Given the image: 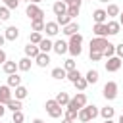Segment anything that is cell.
I'll return each instance as SVG.
<instances>
[{"instance_id":"1","label":"cell","mask_w":123,"mask_h":123,"mask_svg":"<svg viewBox=\"0 0 123 123\" xmlns=\"http://www.w3.org/2000/svg\"><path fill=\"white\" fill-rule=\"evenodd\" d=\"M98 113H100V110H98L94 104H86V106H83V108L79 110L77 119H79L81 123H88V121H92L94 117H98Z\"/></svg>"},{"instance_id":"2","label":"cell","mask_w":123,"mask_h":123,"mask_svg":"<svg viewBox=\"0 0 123 123\" xmlns=\"http://www.w3.org/2000/svg\"><path fill=\"white\" fill-rule=\"evenodd\" d=\"M81 44H83V35L81 33L71 35L69 40H67V52L71 56H81V52H83V46Z\"/></svg>"},{"instance_id":"3","label":"cell","mask_w":123,"mask_h":123,"mask_svg":"<svg viewBox=\"0 0 123 123\" xmlns=\"http://www.w3.org/2000/svg\"><path fill=\"white\" fill-rule=\"evenodd\" d=\"M117 92H119V86H117L115 81H108V83L104 85V88H102V96H104L108 102L115 100V98H117Z\"/></svg>"},{"instance_id":"4","label":"cell","mask_w":123,"mask_h":123,"mask_svg":"<svg viewBox=\"0 0 123 123\" xmlns=\"http://www.w3.org/2000/svg\"><path fill=\"white\" fill-rule=\"evenodd\" d=\"M44 110H46V113H48L52 119H58V117H62V113H63V108H62L56 100H46Z\"/></svg>"},{"instance_id":"5","label":"cell","mask_w":123,"mask_h":123,"mask_svg":"<svg viewBox=\"0 0 123 123\" xmlns=\"http://www.w3.org/2000/svg\"><path fill=\"white\" fill-rule=\"evenodd\" d=\"M86 104H88L86 94H85V92H77V94L69 100V104H67L65 108H71V110H77V111H79V110H81L83 106H86Z\"/></svg>"},{"instance_id":"6","label":"cell","mask_w":123,"mask_h":123,"mask_svg":"<svg viewBox=\"0 0 123 123\" xmlns=\"http://www.w3.org/2000/svg\"><path fill=\"white\" fill-rule=\"evenodd\" d=\"M25 13H27L29 19H44V12H42V8H40L38 4H33V2H29Z\"/></svg>"},{"instance_id":"7","label":"cell","mask_w":123,"mask_h":123,"mask_svg":"<svg viewBox=\"0 0 123 123\" xmlns=\"http://www.w3.org/2000/svg\"><path fill=\"white\" fill-rule=\"evenodd\" d=\"M108 37H94L90 40V50H98V52H104V48L108 46Z\"/></svg>"},{"instance_id":"8","label":"cell","mask_w":123,"mask_h":123,"mask_svg":"<svg viewBox=\"0 0 123 123\" xmlns=\"http://www.w3.org/2000/svg\"><path fill=\"white\" fill-rule=\"evenodd\" d=\"M121 63H123V60H121V58L111 56V58H108V62H106V71L115 73V71H119V69H121Z\"/></svg>"},{"instance_id":"9","label":"cell","mask_w":123,"mask_h":123,"mask_svg":"<svg viewBox=\"0 0 123 123\" xmlns=\"http://www.w3.org/2000/svg\"><path fill=\"white\" fill-rule=\"evenodd\" d=\"M44 31H46V37H56L60 33V25L56 21H44Z\"/></svg>"},{"instance_id":"10","label":"cell","mask_w":123,"mask_h":123,"mask_svg":"<svg viewBox=\"0 0 123 123\" xmlns=\"http://www.w3.org/2000/svg\"><path fill=\"white\" fill-rule=\"evenodd\" d=\"M23 50H25V56H27V58H31V60H35V58L40 54V50H38V44H33V42H27Z\"/></svg>"},{"instance_id":"11","label":"cell","mask_w":123,"mask_h":123,"mask_svg":"<svg viewBox=\"0 0 123 123\" xmlns=\"http://www.w3.org/2000/svg\"><path fill=\"white\" fill-rule=\"evenodd\" d=\"M10 98H13V92H12V88L8 86V85H2L0 86V104H8V100Z\"/></svg>"},{"instance_id":"12","label":"cell","mask_w":123,"mask_h":123,"mask_svg":"<svg viewBox=\"0 0 123 123\" xmlns=\"http://www.w3.org/2000/svg\"><path fill=\"white\" fill-rule=\"evenodd\" d=\"M4 37H6V40L13 42V40H17V38H19V29H17L15 25H10V27L4 31Z\"/></svg>"},{"instance_id":"13","label":"cell","mask_w":123,"mask_h":123,"mask_svg":"<svg viewBox=\"0 0 123 123\" xmlns=\"http://www.w3.org/2000/svg\"><path fill=\"white\" fill-rule=\"evenodd\" d=\"M62 33H63L65 37H71V35L79 33V23H77V21H69L65 27H62Z\"/></svg>"},{"instance_id":"14","label":"cell","mask_w":123,"mask_h":123,"mask_svg":"<svg viewBox=\"0 0 123 123\" xmlns=\"http://www.w3.org/2000/svg\"><path fill=\"white\" fill-rule=\"evenodd\" d=\"M92 19H94V23H106V21H108V13H106V10H102V8L94 10V12H92Z\"/></svg>"},{"instance_id":"15","label":"cell","mask_w":123,"mask_h":123,"mask_svg":"<svg viewBox=\"0 0 123 123\" xmlns=\"http://www.w3.org/2000/svg\"><path fill=\"white\" fill-rule=\"evenodd\" d=\"M106 27H108V37H113V35H117V33H119V29H121L119 21H115V19H110V21H106Z\"/></svg>"},{"instance_id":"16","label":"cell","mask_w":123,"mask_h":123,"mask_svg":"<svg viewBox=\"0 0 123 123\" xmlns=\"http://www.w3.org/2000/svg\"><path fill=\"white\" fill-rule=\"evenodd\" d=\"M35 63H37L38 67H48V65H50V56H48L46 52H40V54L35 58Z\"/></svg>"},{"instance_id":"17","label":"cell","mask_w":123,"mask_h":123,"mask_svg":"<svg viewBox=\"0 0 123 123\" xmlns=\"http://www.w3.org/2000/svg\"><path fill=\"white\" fill-rule=\"evenodd\" d=\"M2 71H4L6 75L17 73V62H10V60H6V62L2 63Z\"/></svg>"},{"instance_id":"18","label":"cell","mask_w":123,"mask_h":123,"mask_svg":"<svg viewBox=\"0 0 123 123\" xmlns=\"http://www.w3.org/2000/svg\"><path fill=\"white\" fill-rule=\"evenodd\" d=\"M52 12H54V15H62V13L67 12V4L62 2V0H58V2L52 4Z\"/></svg>"},{"instance_id":"19","label":"cell","mask_w":123,"mask_h":123,"mask_svg":"<svg viewBox=\"0 0 123 123\" xmlns=\"http://www.w3.org/2000/svg\"><path fill=\"white\" fill-rule=\"evenodd\" d=\"M92 33H94V37H108V27H106V23H94Z\"/></svg>"},{"instance_id":"20","label":"cell","mask_w":123,"mask_h":123,"mask_svg":"<svg viewBox=\"0 0 123 123\" xmlns=\"http://www.w3.org/2000/svg\"><path fill=\"white\" fill-rule=\"evenodd\" d=\"M31 65H33V62H31V58H27V56H23L21 60H17V71H29Z\"/></svg>"},{"instance_id":"21","label":"cell","mask_w":123,"mask_h":123,"mask_svg":"<svg viewBox=\"0 0 123 123\" xmlns=\"http://www.w3.org/2000/svg\"><path fill=\"white\" fill-rule=\"evenodd\" d=\"M52 50H54L56 54H60V56H62V54H65V52H67V42L60 38V40H56V42H54Z\"/></svg>"},{"instance_id":"22","label":"cell","mask_w":123,"mask_h":123,"mask_svg":"<svg viewBox=\"0 0 123 123\" xmlns=\"http://www.w3.org/2000/svg\"><path fill=\"white\" fill-rule=\"evenodd\" d=\"M85 79H86V83H88V85H96V83H98V79H100V73H98L96 69H88V71H86V75H85Z\"/></svg>"},{"instance_id":"23","label":"cell","mask_w":123,"mask_h":123,"mask_svg":"<svg viewBox=\"0 0 123 123\" xmlns=\"http://www.w3.org/2000/svg\"><path fill=\"white\" fill-rule=\"evenodd\" d=\"M54 100H56V102H58V104H60L62 108H65V106L69 104V100H71V96H69L67 92H63V90H62V92H58V96H56Z\"/></svg>"},{"instance_id":"24","label":"cell","mask_w":123,"mask_h":123,"mask_svg":"<svg viewBox=\"0 0 123 123\" xmlns=\"http://www.w3.org/2000/svg\"><path fill=\"white\" fill-rule=\"evenodd\" d=\"M100 117H104V119H113V115H115V110L111 108V106H106V108H100V113H98Z\"/></svg>"},{"instance_id":"25","label":"cell","mask_w":123,"mask_h":123,"mask_svg":"<svg viewBox=\"0 0 123 123\" xmlns=\"http://www.w3.org/2000/svg\"><path fill=\"white\" fill-rule=\"evenodd\" d=\"M52 46H54V42H52L50 38H42V40L38 42V50H40V52H46V54L52 50Z\"/></svg>"},{"instance_id":"26","label":"cell","mask_w":123,"mask_h":123,"mask_svg":"<svg viewBox=\"0 0 123 123\" xmlns=\"http://www.w3.org/2000/svg\"><path fill=\"white\" fill-rule=\"evenodd\" d=\"M19 85H21V77H19L17 73L8 75V86H10V88H15V86H19Z\"/></svg>"},{"instance_id":"27","label":"cell","mask_w":123,"mask_h":123,"mask_svg":"<svg viewBox=\"0 0 123 123\" xmlns=\"http://www.w3.org/2000/svg\"><path fill=\"white\" fill-rule=\"evenodd\" d=\"M65 75H67V71H65L63 67H54V69H52V79H56V81L65 79Z\"/></svg>"},{"instance_id":"28","label":"cell","mask_w":123,"mask_h":123,"mask_svg":"<svg viewBox=\"0 0 123 123\" xmlns=\"http://www.w3.org/2000/svg\"><path fill=\"white\" fill-rule=\"evenodd\" d=\"M6 106H8V110H12V111H17V110H21V108H23L21 100H17V98H10Z\"/></svg>"},{"instance_id":"29","label":"cell","mask_w":123,"mask_h":123,"mask_svg":"<svg viewBox=\"0 0 123 123\" xmlns=\"http://www.w3.org/2000/svg\"><path fill=\"white\" fill-rule=\"evenodd\" d=\"M119 6L117 4H108V8H106V13H108V17H117L119 15Z\"/></svg>"},{"instance_id":"30","label":"cell","mask_w":123,"mask_h":123,"mask_svg":"<svg viewBox=\"0 0 123 123\" xmlns=\"http://www.w3.org/2000/svg\"><path fill=\"white\" fill-rule=\"evenodd\" d=\"M31 29L37 33H42L44 31V19H31Z\"/></svg>"},{"instance_id":"31","label":"cell","mask_w":123,"mask_h":123,"mask_svg":"<svg viewBox=\"0 0 123 123\" xmlns=\"http://www.w3.org/2000/svg\"><path fill=\"white\" fill-rule=\"evenodd\" d=\"M13 94H15V98H17V100H25V98H27V94H29V90H27L23 85H19V86H15V92H13Z\"/></svg>"},{"instance_id":"32","label":"cell","mask_w":123,"mask_h":123,"mask_svg":"<svg viewBox=\"0 0 123 123\" xmlns=\"http://www.w3.org/2000/svg\"><path fill=\"white\" fill-rule=\"evenodd\" d=\"M79 77H83V75H81V71H79L77 67H75V69H71V71H67V75H65V79H67L69 83H75Z\"/></svg>"},{"instance_id":"33","label":"cell","mask_w":123,"mask_h":123,"mask_svg":"<svg viewBox=\"0 0 123 123\" xmlns=\"http://www.w3.org/2000/svg\"><path fill=\"white\" fill-rule=\"evenodd\" d=\"M73 86H75L79 92H85V88L88 86V83H86V79H85V77H79V79L73 83Z\"/></svg>"},{"instance_id":"34","label":"cell","mask_w":123,"mask_h":123,"mask_svg":"<svg viewBox=\"0 0 123 123\" xmlns=\"http://www.w3.org/2000/svg\"><path fill=\"white\" fill-rule=\"evenodd\" d=\"M69 21H73V19H71V17H69L67 13H62V15H56V23H58V25H62V27H65V25H67Z\"/></svg>"},{"instance_id":"35","label":"cell","mask_w":123,"mask_h":123,"mask_svg":"<svg viewBox=\"0 0 123 123\" xmlns=\"http://www.w3.org/2000/svg\"><path fill=\"white\" fill-rule=\"evenodd\" d=\"M102 56H104V58H111V56H115V44H111V42H108V46L104 48V52H102Z\"/></svg>"},{"instance_id":"36","label":"cell","mask_w":123,"mask_h":123,"mask_svg":"<svg viewBox=\"0 0 123 123\" xmlns=\"http://www.w3.org/2000/svg\"><path fill=\"white\" fill-rule=\"evenodd\" d=\"M77 110H71V108H63V117L65 119H71V121H75L77 119Z\"/></svg>"},{"instance_id":"37","label":"cell","mask_w":123,"mask_h":123,"mask_svg":"<svg viewBox=\"0 0 123 123\" xmlns=\"http://www.w3.org/2000/svg\"><path fill=\"white\" fill-rule=\"evenodd\" d=\"M13 115H12V121L13 123H23L25 121V115H23V111L21 110H17V111H12Z\"/></svg>"},{"instance_id":"38","label":"cell","mask_w":123,"mask_h":123,"mask_svg":"<svg viewBox=\"0 0 123 123\" xmlns=\"http://www.w3.org/2000/svg\"><path fill=\"white\" fill-rule=\"evenodd\" d=\"M79 12H81V8H77V6H67V12H65V13H67L71 19H75V17L79 15Z\"/></svg>"},{"instance_id":"39","label":"cell","mask_w":123,"mask_h":123,"mask_svg":"<svg viewBox=\"0 0 123 123\" xmlns=\"http://www.w3.org/2000/svg\"><path fill=\"white\" fill-rule=\"evenodd\" d=\"M42 38H44V37H42L40 33H37V31H33V33L29 35V42H33V44H38Z\"/></svg>"},{"instance_id":"40","label":"cell","mask_w":123,"mask_h":123,"mask_svg":"<svg viewBox=\"0 0 123 123\" xmlns=\"http://www.w3.org/2000/svg\"><path fill=\"white\" fill-rule=\"evenodd\" d=\"M10 12H12V10H8L6 6H0V21H8V19L12 17Z\"/></svg>"},{"instance_id":"41","label":"cell","mask_w":123,"mask_h":123,"mask_svg":"<svg viewBox=\"0 0 123 123\" xmlns=\"http://www.w3.org/2000/svg\"><path fill=\"white\" fill-rule=\"evenodd\" d=\"M88 58H90V62H100L104 56H102V52H98V50H90V52H88Z\"/></svg>"},{"instance_id":"42","label":"cell","mask_w":123,"mask_h":123,"mask_svg":"<svg viewBox=\"0 0 123 123\" xmlns=\"http://www.w3.org/2000/svg\"><path fill=\"white\" fill-rule=\"evenodd\" d=\"M75 67H77V65H75V60H73V58H69V60L63 62V69H65V71H71V69H75Z\"/></svg>"},{"instance_id":"43","label":"cell","mask_w":123,"mask_h":123,"mask_svg":"<svg viewBox=\"0 0 123 123\" xmlns=\"http://www.w3.org/2000/svg\"><path fill=\"white\" fill-rule=\"evenodd\" d=\"M4 6H6L8 10H17V6H19V0H4Z\"/></svg>"},{"instance_id":"44","label":"cell","mask_w":123,"mask_h":123,"mask_svg":"<svg viewBox=\"0 0 123 123\" xmlns=\"http://www.w3.org/2000/svg\"><path fill=\"white\" fill-rule=\"evenodd\" d=\"M115 56L123 60V42L121 44H115Z\"/></svg>"},{"instance_id":"45","label":"cell","mask_w":123,"mask_h":123,"mask_svg":"<svg viewBox=\"0 0 123 123\" xmlns=\"http://www.w3.org/2000/svg\"><path fill=\"white\" fill-rule=\"evenodd\" d=\"M6 60H8V56H6V52H4L2 48H0V63H4Z\"/></svg>"},{"instance_id":"46","label":"cell","mask_w":123,"mask_h":123,"mask_svg":"<svg viewBox=\"0 0 123 123\" xmlns=\"http://www.w3.org/2000/svg\"><path fill=\"white\" fill-rule=\"evenodd\" d=\"M4 42H6V37H4V35H0V48L4 46Z\"/></svg>"},{"instance_id":"47","label":"cell","mask_w":123,"mask_h":123,"mask_svg":"<svg viewBox=\"0 0 123 123\" xmlns=\"http://www.w3.org/2000/svg\"><path fill=\"white\" fill-rule=\"evenodd\" d=\"M6 113V108H4V104H0V117Z\"/></svg>"},{"instance_id":"48","label":"cell","mask_w":123,"mask_h":123,"mask_svg":"<svg viewBox=\"0 0 123 123\" xmlns=\"http://www.w3.org/2000/svg\"><path fill=\"white\" fill-rule=\"evenodd\" d=\"M119 25L123 27V12H119Z\"/></svg>"},{"instance_id":"49","label":"cell","mask_w":123,"mask_h":123,"mask_svg":"<svg viewBox=\"0 0 123 123\" xmlns=\"http://www.w3.org/2000/svg\"><path fill=\"white\" fill-rule=\"evenodd\" d=\"M33 123H44V121H42L40 117H35V119H33Z\"/></svg>"},{"instance_id":"50","label":"cell","mask_w":123,"mask_h":123,"mask_svg":"<svg viewBox=\"0 0 123 123\" xmlns=\"http://www.w3.org/2000/svg\"><path fill=\"white\" fill-rule=\"evenodd\" d=\"M62 123H73V121H71V119H65V117H63V121H62Z\"/></svg>"},{"instance_id":"51","label":"cell","mask_w":123,"mask_h":123,"mask_svg":"<svg viewBox=\"0 0 123 123\" xmlns=\"http://www.w3.org/2000/svg\"><path fill=\"white\" fill-rule=\"evenodd\" d=\"M104 123H115L113 119H104Z\"/></svg>"},{"instance_id":"52","label":"cell","mask_w":123,"mask_h":123,"mask_svg":"<svg viewBox=\"0 0 123 123\" xmlns=\"http://www.w3.org/2000/svg\"><path fill=\"white\" fill-rule=\"evenodd\" d=\"M62 2H65V4H67V6H69V4H71V2H73V0H62Z\"/></svg>"},{"instance_id":"53","label":"cell","mask_w":123,"mask_h":123,"mask_svg":"<svg viewBox=\"0 0 123 123\" xmlns=\"http://www.w3.org/2000/svg\"><path fill=\"white\" fill-rule=\"evenodd\" d=\"M117 123H123V113L119 115V121H117Z\"/></svg>"},{"instance_id":"54","label":"cell","mask_w":123,"mask_h":123,"mask_svg":"<svg viewBox=\"0 0 123 123\" xmlns=\"http://www.w3.org/2000/svg\"><path fill=\"white\" fill-rule=\"evenodd\" d=\"M98 2H102V4H108V2H110V0H98Z\"/></svg>"},{"instance_id":"55","label":"cell","mask_w":123,"mask_h":123,"mask_svg":"<svg viewBox=\"0 0 123 123\" xmlns=\"http://www.w3.org/2000/svg\"><path fill=\"white\" fill-rule=\"evenodd\" d=\"M31 2H33V4H38V2H42V0H31Z\"/></svg>"},{"instance_id":"56","label":"cell","mask_w":123,"mask_h":123,"mask_svg":"<svg viewBox=\"0 0 123 123\" xmlns=\"http://www.w3.org/2000/svg\"><path fill=\"white\" fill-rule=\"evenodd\" d=\"M25 2H31V0H25Z\"/></svg>"},{"instance_id":"57","label":"cell","mask_w":123,"mask_h":123,"mask_svg":"<svg viewBox=\"0 0 123 123\" xmlns=\"http://www.w3.org/2000/svg\"><path fill=\"white\" fill-rule=\"evenodd\" d=\"M2 2H4V0H2Z\"/></svg>"}]
</instances>
